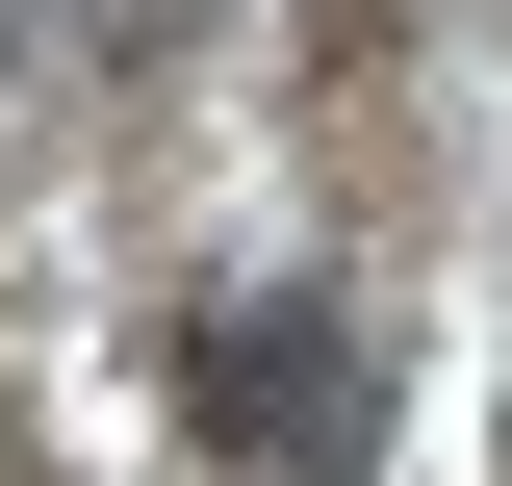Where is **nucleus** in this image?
<instances>
[{
    "instance_id": "nucleus-1",
    "label": "nucleus",
    "mask_w": 512,
    "mask_h": 486,
    "mask_svg": "<svg viewBox=\"0 0 512 486\" xmlns=\"http://www.w3.org/2000/svg\"><path fill=\"white\" fill-rule=\"evenodd\" d=\"M180 410L231 435L256 486H359V461H384V359H359V307H308V282H256V307H205V359H180Z\"/></svg>"
},
{
    "instance_id": "nucleus-2",
    "label": "nucleus",
    "mask_w": 512,
    "mask_h": 486,
    "mask_svg": "<svg viewBox=\"0 0 512 486\" xmlns=\"http://www.w3.org/2000/svg\"><path fill=\"white\" fill-rule=\"evenodd\" d=\"M77 26H103V52H154V26H180V0H77Z\"/></svg>"
}]
</instances>
